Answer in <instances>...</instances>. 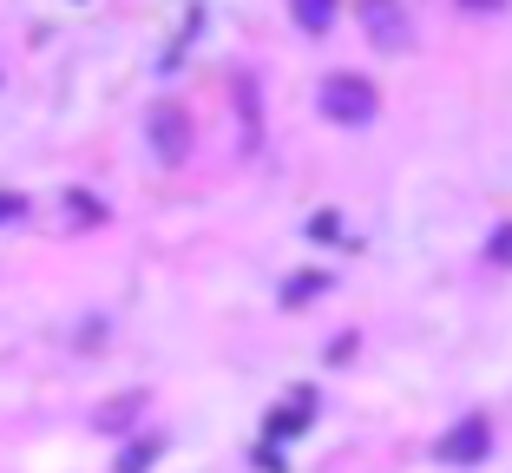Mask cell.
Masks as SVG:
<instances>
[{
  "mask_svg": "<svg viewBox=\"0 0 512 473\" xmlns=\"http://www.w3.org/2000/svg\"><path fill=\"white\" fill-rule=\"evenodd\" d=\"M302 27H329V0H296Z\"/></svg>",
  "mask_w": 512,
  "mask_h": 473,
  "instance_id": "5b68a950",
  "label": "cell"
},
{
  "mask_svg": "<svg viewBox=\"0 0 512 473\" xmlns=\"http://www.w3.org/2000/svg\"><path fill=\"white\" fill-rule=\"evenodd\" d=\"M362 20H368V33H375V46L381 53H407V20H401V7L394 0H362Z\"/></svg>",
  "mask_w": 512,
  "mask_h": 473,
  "instance_id": "7a4b0ae2",
  "label": "cell"
},
{
  "mask_svg": "<svg viewBox=\"0 0 512 473\" xmlns=\"http://www.w3.org/2000/svg\"><path fill=\"white\" fill-rule=\"evenodd\" d=\"M151 132H158V145H165V158L178 165V158H184V119H178V112H158V125H151Z\"/></svg>",
  "mask_w": 512,
  "mask_h": 473,
  "instance_id": "3957f363",
  "label": "cell"
},
{
  "mask_svg": "<svg viewBox=\"0 0 512 473\" xmlns=\"http://www.w3.org/2000/svg\"><path fill=\"white\" fill-rule=\"evenodd\" d=\"M0 217H14V198H0Z\"/></svg>",
  "mask_w": 512,
  "mask_h": 473,
  "instance_id": "8992f818",
  "label": "cell"
},
{
  "mask_svg": "<svg viewBox=\"0 0 512 473\" xmlns=\"http://www.w3.org/2000/svg\"><path fill=\"white\" fill-rule=\"evenodd\" d=\"M322 106H329V119L362 125L368 112H375V92H368L362 79H329V86H322Z\"/></svg>",
  "mask_w": 512,
  "mask_h": 473,
  "instance_id": "6da1fadb",
  "label": "cell"
},
{
  "mask_svg": "<svg viewBox=\"0 0 512 473\" xmlns=\"http://www.w3.org/2000/svg\"><path fill=\"white\" fill-rule=\"evenodd\" d=\"M447 460H473V454H486V428H460V434H447V447H440Z\"/></svg>",
  "mask_w": 512,
  "mask_h": 473,
  "instance_id": "277c9868",
  "label": "cell"
}]
</instances>
